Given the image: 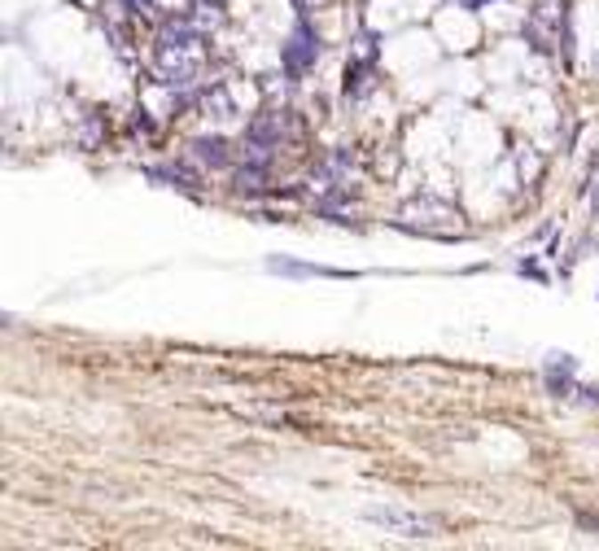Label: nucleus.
<instances>
[{
  "instance_id": "20e7f679",
  "label": "nucleus",
  "mask_w": 599,
  "mask_h": 551,
  "mask_svg": "<svg viewBox=\"0 0 599 551\" xmlns=\"http://www.w3.org/2000/svg\"><path fill=\"white\" fill-rule=\"evenodd\" d=\"M315 57H320V40L311 36V27H298V31H294V40L280 49V66H285V75H289V79H302V75L315 66Z\"/></svg>"
},
{
  "instance_id": "f257e3e1",
  "label": "nucleus",
  "mask_w": 599,
  "mask_h": 551,
  "mask_svg": "<svg viewBox=\"0 0 599 551\" xmlns=\"http://www.w3.org/2000/svg\"><path fill=\"white\" fill-rule=\"evenodd\" d=\"M525 40L543 53L564 49V40H569V4L564 0H534V9L525 18Z\"/></svg>"
},
{
  "instance_id": "7ed1b4c3",
  "label": "nucleus",
  "mask_w": 599,
  "mask_h": 551,
  "mask_svg": "<svg viewBox=\"0 0 599 551\" xmlns=\"http://www.w3.org/2000/svg\"><path fill=\"white\" fill-rule=\"evenodd\" d=\"M363 516H368L372 525L390 530V534H402V539H429V534H433V521L411 516V512H399V507H368Z\"/></svg>"
},
{
  "instance_id": "39448f33",
  "label": "nucleus",
  "mask_w": 599,
  "mask_h": 551,
  "mask_svg": "<svg viewBox=\"0 0 599 551\" xmlns=\"http://www.w3.org/2000/svg\"><path fill=\"white\" fill-rule=\"evenodd\" d=\"M189 153L198 158L201 166H210V171H223V166H232V145L223 141V136H198Z\"/></svg>"
},
{
  "instance_id": "0eeeda50",
  "label": "nucleus",
  "mask_w": 599,
  "mask_h": 551,
  "mask_svg": "<svg viewBox=\"0 0 599 551\" xmlns=\"http://www.w3.org/2000/svg\"><path fill=\"white\" fill-rule=\"evenodd\" d=\"M158 180H171V184H184V189H198L201 184V175L198 171H189L184 162H175V166H162V171H153Z\"/></svg>"
},
{
  "instance_id": "423d86ee",
  "label": "nucleus",
  "mask_w": 599,
  "mask_h": 551,
  "mask_svg": "<svg viewBox=\"0 0 599 551\" xmlns=\"http://www.w3.org/2000/svg\"><path fill=\"white\" fill-rule=\"evenodd\" d=\"M368 88H372V57L350 61L346 66V97H363Z\"/></svg>"
},
{
  "instance_id": "f03ea898",
  "label": "nucleus",
  "mask_w": 599,
  "mask_h": 551,
  "mask_svg": "<svg viewBox=\"0 0 599 551\" xmlns=\"http://www.w3.org/2000/svg\"><path fill=\"white\" fill-rule=\"evenodd\" d=\"M294 136H302V123L294 118V109H263L246 132V141L267 145V150H280V141H294Z\"/></svg>"
},
{
  "instance_id": "6e6552de",
  "label": "nucleus",
  "mask_w": 599,
  "mask_h": 551,
  "mask_svg": "<svg viewBox=\"0 0 599 551\" xmlns=\"http://www.w3.org/2000/svg\"><path fill=\"white\" fill-rule=\"evenodd\" d=\"M578 525L582 530H599V512H578Z\"/></svg>"
}]
</instances>
